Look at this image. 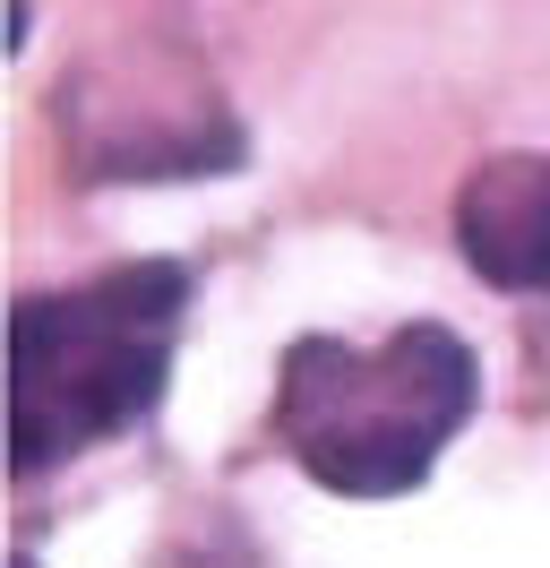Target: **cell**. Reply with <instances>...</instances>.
I'll use <instances>...</instances> for the list:
<instances>
[{
  "instance_id": "obj_4",
  "label": "cell",
  "mask_w": 550,
  "mask_h": 568,
  "mask_svg": "<svg viewBox=\"0 0 550 568\" xmlns=\"http://www.w3.org/2000/svg\"><path fill=\"white\" fill-rule=\"evenodd\" d=\"M9 568H34V560H9Z\"/></svg>"
},
{
  "instance_id": "obj_1",
  "label": "cell",
  "mask_w": 550,
  "mask_h": 568,
  "mask_svg": "<svg viewBox=\"0 0 550 568\" xmlns=\"http://www.w3.org/2000/svg\"><path fill=\"white\" fill-rule=\"evenodd\" d=\"M190 311L181 258H130L69 293H27L9 311V465H43L146 423L172 379V327Z\"/></svg>"
},
{
  "instance_id": "obj_2",
  "label": "cell",
  "mask_w": 550,
  "mask_h": 568,
  "mask_svg": "<svg viewBox=\"0 0 550 568\" xmlns=\"http://www.w3.org/2000/svg\"><path fill=\"white\" fill-rule=\"evenodd\" d=\"M473 414V354L456 327L412 320L387 345L302 336L275 379V430L344 499L412 491Z\"/></svg>"
},
{
  "instance_id": "obj_3",
  "label": "cell",
  "mask_w": 550,
  "mask_h": 568,
  "mask_svg": "<svg viewBox=\"0 0 550 568\" xmlns=\"http://www.w3.org/2000/svg\"><path fill=\"white\" fill-rule=\"evenodd\" d=\"M456 250L499 293H550V155H490L456 190Z\"/></svg>"
}]
</instances>
